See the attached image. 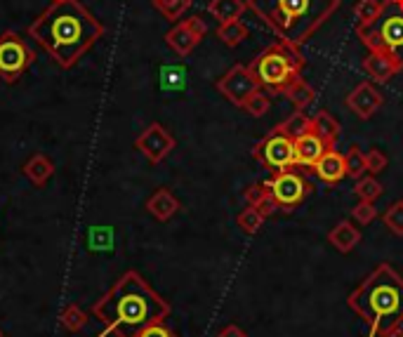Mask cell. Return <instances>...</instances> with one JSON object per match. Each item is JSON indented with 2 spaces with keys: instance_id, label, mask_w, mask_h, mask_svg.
<instances>
[{
  "instance_id": "1",
  "label": "cell",
  "mask_w": 403,
  "mask_h": 337,
  "mask_svg": "<svg viewBox=\"0 0 403 337\" xmlns=\"http://www.w3.org/2000/svg\"><path fill=\"white\" fill-rule=\"evenodd\" d=\"M29 36L62 69H71L104 36V26L81 0H57L29 26Z\"/></svg>"
},
{
  "instance_id": "2",
  "label": "cell",
  "mask_w": 403,
  "mask_h": 337,
  "mask_svg": "<svg viewBox=\"0 0 403 337\" xmlns=\"http://www.w3.org/2000/svg\"><path fill=\"white\" fill-rule=\"evenodd\" d=\"M93 314L111 335L137 337L144 328L163 323L170 316V304L137 271H125L95 304Z\"/></svg>"
},
{
  "instance_id": "3",
  "label": "cell",
  "mask_w": 403,
  "mask_h": 337,
  "mask_svg": "<svg viewBox=\"0 0 403 337\" xmlns=\"http://www.w3.org/2000/svg\"><path fill=\"white\" fill-rule=\"evenodd\" d=\"M349 309L368 323V337H382L403 326V276L392 264H378L347 297Z\"/></svg>"
},
{
  "instance_id": "4",
  "label": "cell",
  "mask_w": 403,
  "mask_h": 337,
  "mask_svg": "<svg viewBox=\"0 0 403 337\" xmlns=\"http://www.w3.org/2000/svg\"><path fill=\"white\" fill-rule=\"evenodd\" d=\"M278 43L300 50L340 10L342 0H245Z\"/></svg>"
},
{
  "instance_id": "5",
  "label": "cell",
  "mask_w": 403,
  "mask_h": 337,
  "mask_svg": "<svg viewBox=\"0 0 403 337\" xmlns=\"http://www.w3.org/2000/svg\"><path fill=\"white\" fill-rule=\"evenodd\" d=\"M304 64H307V60L302 57L300 50L276 41L264 52H259V57H255L250 69L252 74L257 76L262 88H269L271 92L285 95L297 81H302Z\"/></svg>"
},
{
  "instance_id": "6",
  "label": "cell",
  "mask_w": 403,
  "mask_h": 337,
  "mask_svg": "<svg viewBox=\"0 0 403 337\" xmlns=\"http://www.w3.org/2000/svg\"><path fill=\"white\" fill-rule=\"evenodd\" d=\"M356 36L370 50L368 57L363 60V71L375 85H385L399 71H403V57L380 41L378 31H356Z\"/></svg>"
},
{
  "instance_id": "7",
  "label": "cell",
  "mask_w": 403,
  "mask_h": 337,
  "mask_svg": "<svg viewBox=\"0 0 403 337\" xmlns=\"http://www.w3.org/2000/svg\"><path fill=\"white\" fill-rule=\"evenodd\" d=\"M36 62V52L15 31H5L0 36V78L5 83H17L26 69Z\"/></svg>"
},
{
  "instance_id": "8",
  "label": "cell",
  "mask_w": 403,
  "mask_h": 337,
  "mask_svg": "<svg viewBox=\"0 0 403 337\" xmlns=\"http://www.w3.org/2000/svg\"><path fill=\"white\" fill-rule=\"evenodd\" d=\"M252 156L269 170H288V167L297 165V153H295V139L290 135L281 132L278 128L271 130L259 144L252 149Z\"/></svg>"
},
{
  "instance_id": "9",
  "label": "cell",
  "mask_w": 403,
  "mask_h": 337,
  "mask_svg": "<svg viewBox=\"0 0 403 337\" xmlns=\"http://www.w3.org/2000/svg\"><path fill=\"white\" fill-rule=\"evenodd\" d=\"M266 184H269L271 196L276 198V203L281 205L285 212L295 210V205H300L311 193V184L297 170H292V167L274 172Z\"/></svg>"
},
{
  "instance_id": "10",
  "label": "cell",
  "mask_w": 403,
  "mask_h": 337,
  "mask_svg": "<svg viewBox=\"0 0 403 337\" xmlns=\"http://www.w3.org/2000/svg\"><path fill=\"white\" fill-rule=\"evenodd\" d=\"M259 81L257 76L252 74L250 67H245V64H236V67H231L226 74L217 81V90L219 95H224L226 99H229L233 106H243L245 102L250 99L252 95L259 92Z\"/></svg>"
},
{
  "instance_id": "11",
  "label": "cell",
  "mask_w": 403,
  "mask_h": 337,
  "mask_svg": "<svg viewBox=\"0 0 403 337\" xmlns=\"http://www.w3.org/2000/svg\"><path fill=\"white\" fill-rule=\"evenodd\" d=\"M205 34H207L205 22L198 15H193L175 24L165 34V43L177 57H189L191 52L196 50V45L205 38Z\"/></svg>"
},
{
  "instance_id": "12",
  "label": "cell",
  "mask_w": 403,
  "mask_h": 337,
  "mask_svg": "<svg viewBox=\"0 0 403 337\" xmlns=\"http://www.w3.org/2000/svg\"><path fill=\"white\" fill-rule=\"evenodd\" d=\"M135 146H137V151L144 153L149 163L158 165L160 160H165L175 151L177 142H175V137L160 123H151L144 132H139V137L135 139Z\"/></svg>"
},
{
  "instance_id": "13",
  "label": "cell",
  "mask_w": 403,
  "mask_h": 337,
  "mask_svg": "<svg viewBox=\"0 0 403 337\" xmlns=\"http://www.w3.org/2000/svg\"><path fill=\"white\" fill-rule=\"evenodd\" d=\"M344 104H347L349 111L359 116L361 121H368V118H373L375 111H378L382 104H385V95L375 88L373 81H370V83L363 81L347 95Z\"/></svg>"
},
{
  "instance_id": "14",
  "label": "cell",
  "mask_w": 403,
  "mask_h": 337,
  "mask_svg": "<svg viewBox=\"0 0 403 337\" xmlns=\"http://www.w3.org/2000/svg\"><path fill=\"white\" fill-rule=\"evenodd\" d=\"M311 170H314L318 179L326 181V184H337V181L347 177V160H344V156L340 151H335L333 146L316 160V165L311 167Z\"/></svg>"
},
{
  "instance_id": "15",
  "label": "cell",
  "mask_w": 403,
  "mask_h": 337,
  "mask_svg": "<svg viewBox=\"0 0 403 337\" xmlns=\"http://www.w3.org/2000/svg\"><path fill=\"white\" fill-rule=\"evenodd\" d=\"M328 149H333V146H328L326 142L318 137V135H314V132L302 135V137H297V139H295L297 165L314 167V165H316V160L321 158V156L326 153Z\"/></svg>"
},
{
  "instance_id": "16",
  "label": "cell",
  "mask_w": 403,
  "mask_h": 337,
  "mask_svg": "<svg viewBox=\"0 0 403 337\" xmlns=\"http://www.w3.org/2000/svg\"><path fill=\"white\" fill-rule=\"evenodd\" d=\"M328 241H330V245H335V250H340L347 255V252H352L356 245L361 243V231L356 229L352 222L342 219V222H337L333 229H330Z\"/></svg>"
},
{
  "instance_id": "17",
  "label": "cell",
  "mask_w": 403,
  "mask_h": 337,
  "mask_svg": "<svg viewBox=\"0 0 403 337\" xmlns=\"http://www.w3.org/2000/svg\"><path fill=\"white\" fill-rule=\"evenodd\" d=\"M146 210L158 219V222H168L177 215L179 210V200L172 196V191L168 189H158L153 191V196L146 200Z\"/></svg>"
},
{
  "instance_id": "18",
  "label": "cell",
  "mask_w": 403,
  "mask_h": 337,
  "mask_svg": "<svg viewBox=\"0 0 403 337\" xmlns=\"http://www.w3.org/2000/svg\"><path fill=\"white\" fill-rule=\"evenodd\" d=\"M389 8L387 0H359L354 8L356 17V31H368L378 19L385 15V10Z\"/></svg>"
},
{
  "instance_id": "19",
  "label": "cell",
  "mask_w": 403,
  "mask_h": 337,
  "mask_svg": "<svg viewBox=\"0 0 403 337\" xmlns=\"http://www.w3.org/2000/svg\"><path fill=\"white\" fill-rule=\"evenodd\" d=\"M22 172L31 181H34L36 186H45V184H48V179L52 177V174H55V165H52V160L48 158V156L36 153V156H31V158L24 163Z\"/></svg>"
},
{
  "instance_id": "20",
  "label": "cell",
  "mask_w": 403,
  "mask_h": 337,
  "mask_svg": "<svg viewBox=\"0 0 403 337\" xmlns=\"http://www.w3.org/2000/svg\"><path fill=\"white\" fill-rule=\"evenodd\" d=\"M245 10H248L245 0H210V3H207V12H210L219 24L240 19Z\"/></svg>"
},
{
  "instance_id": "21",
  "label": "cell",
  "mask_w": 403,
  "mask_h": 337,
  "mask_svg": "<svg viewBox=\"0 0 403 337\" xmlns=\"http://www.w3.org/2000/svg\"><path fill=\"white\" fill-rule=\"evenodd\" d=\"M311 132L318 135L328 146H335V142L340 139V123L328 111H318L311 116Z\"/></svg>"
},
{
  "instance_id": "22",
  "label": "cell",
  "mask_w": 403,
  "mask_h": 337,
  "mask_svg": "<svg viewBox=\"0 0 403 337\" xmlns=\"http://www.w3.org/2000/svg\"><path fill=\"white\" fill-rule=\"evenodd\" d=\"M380 41L387 45L389 50L399 52L403 48V12L401 15H392L385 19V24L378 29Z\"/></svg>"
},
{
  "instance_id": "23",
  "label": "cell",
  "mask_w": 403,
  "mask_h": 337,
  "mask_svg": "<svg viewBox=\"0 0 403 337\" xmlns=\"http://www.w3.org/2000/svg\"><path fill=\"white\" fill-rule=\"evenodd\" d=\"M248 26H245L240 19H233V22H226V24H219L217 29V38L222 41L226 48H238L240 43L248 38Z\"/></svg>"
},
{
  "instance_id": "24",
  "label": "cell",
  "mask_w": 403,
  "mask_h": 337,
  "mask_svg": "<svg viewBox=\"0 0 403 337\" xmlns=\"http://www.w3.org/2000/svg\"><path fill=\"white\" fill-rule=\"evenodd\" d=\"M283 97H285V99H290L292 104H295V111H304V109L314 104V99H316V90L311 88V85H307V83H304V78H302V81H297L295 85H292Z\"/></svg>"
},
{
  "instance_id": "25",
  "label": "cell",
  "mask_w": 403,
  "mask_h": 337,
  "mask_svg": "<svg viewBox=\"0 0 403 337\" xmlns=\"http://www.w3.org/2000/svg\"><path fill=\"white\" fill-rule=\"evenodd\" d=\"M276 128L281 130V132L290 135L292 139H297V137H302V135L311 132V116H307L304 111H295L288 121L278 123Z\"/></svg>"
},
{
  "instance_id": "26",
  "label": "cell",
  "mask_w": 403,
  "mask_h": 337,
  "mask_svg": "<svg viewBox=\"0 0 403 337\" xmlns=\"http://www.w3.org/2000/svg\"><path fill=\"white\" fill-rule=\"evenodd\" d=\"M151 3L168 22H177V19L184 17V12L193 5V0H151Z\"/></svg>"
},
{
  "instance_id": "27",
  "label": "cell",
  "mask_w": 403,
  "mask_h": 337,
  "mask_svg": "<svg viewBox=\"0 0 403 337\" xmlns=\"http://www.w3.org/2000/svg\"><path fill=\"white\" fill-rule=\"evenodd\" d=\"M60 321L69 333H81V330L88 326V314L78 307V304H69V307L62 311Z\"/></svg>"
},
{
  "instance_id": "28",
  "label": "cell",
  "mask_w": 403,
  "mask_h": 337,
  "mask_svg": "<svg viewBox=\"0 0 403 337\" xmlns=\"http://www.w3.org/2000/svg\"><path fill=\"white\" fill-rule=\"evenodd\" d=\"M382 184L375 177H366L363 174L361 179H356V186H354V193L359 196V200H366V203H373L382 196Z\"/></svg>"
},
{
  "instance_id": "29",
  "label": "cell",
  "mask_w": 403,
  "mask_h": 337,
  "mask_svg": "<svg viewBox=\"0 0 403 337\" xmlns=\"http://www.w3.org/2000/svg\"><path fill=\"white\" fill-rule=\"evenodd\" d=\"M344 160H347V177L361 179L363 174H366V153H363L356 144L349 146V151H347V156H344Z\"/></svg>"
},
{
  "instance_id": "30",
  "label": "cell",
  "mask_w": 403,
  "mask_h": 337,
  "mask_svg": "<svg viewBox=\"0 0 403 337\" xmlns=\"http://www.w3.org/2000/svg\"><path fill=\"white\" fill-rule=\"evenodd\" d=\"M382 222L394 236H403V200H396V203L387 207L385 215H382Z\"/></svg>"
},
{
  "instance_id": "31",
  "label": "cell",
  "mask_w": 403,
  "mask_h": 337,
  "mask_svg": "<svg viewBox=\"0 0 403 337\" xmlns=\"http://www.w3.org/2000/svg\"><path fill=\"white\" fill-rule=\"evenodd\" d=\"M264 219H266V217L259 215L255 207L248 205V207H245V210H240V212H238L236 222H238V226H240V229H243L245 233H257L259 229H262Z\"/></svg>"
},
{
  "instance_id": "32",
  "label": "cell",
  "mask_w": 403,
  "mask_h": 337,
  "mask_svg": "<svg viewBox=\"0 0 403 337\" xmlns=\"http://www.w3.org/2000/svg\"><path fill=\"white\" fill-rule=\"evenodd\" d=\"M240 109H243L245 114L255 116V118H262L264 114H269V109H271V99H269V97H266V95L262 92V90H259V92L252 95L250 99L245 102Z\"/></svg>"
},
{
  "instance_id": "33",
  "label": "cell",
  "mask_w": 403,
  "mask_h": 337,
  "mask_svg": "<svg viewBox=\"0 0 403 337\" xmlns=\"http://www.w3.org/2000/svg\"><path fill=\"white\" fill-rule=\"evenodd\" d=\"M352 217L361 226H368L375 217H378V207H375L373 203H366V200H359V205L352 210Z\"/></svg>"
},
{
  "instance_id": "34",
  "label": "cell",
  "mask_w": 403,
  "mask_h": 337,
  "mask_svg": "<svg viewBox=\"0 0 403 337\" xmlns=\"http://www.w3.org/2000/svg\"><path fill=\"white\" fill-rule=\"evenodd\" d=\"M387 165H389V160L380 149H370V151L366 153V172H373V174L385 172Z\"/></svg>"
},
{
  "instance_id": "35",
  "label": "cell",
  "mask_w": 403,
  "mask_h": 337,
  "mask_svg": "<svg viewBox=\"0 0 403 337\" xmlns=\"http://www.w3.org/2000/svg\"><path fill=\"white\" fill-rule=\"evenodd\" d=\"M266 193H271V191H269V184H266V181H264V184L248 186L243 196H245V200H248V205H257L259 200H262V198L266 196Z\"/></svg>"
},
{
  "instance_id": "36",
  "label": "cell",
  "mask_w": 403,
  "mask_h": 337,
  "mask_svg": "<svg viewBox=\"0 0 403 337\" xmlns=\"http://www.w3.org/2000/svg\"><path fill=\"white\" fill-rule=\"evenodd\" d=\"M252 207H255V210H257V212H259V215H262V217H271V215H274V212H276V210H278V207H281V205L276 203V198L271 196V193H266V196H264L262 200H259L257 205H252Z\"/></svg>"
},
{
  "instance_id": "37",
  "label": "cell",
  "mask_w": 403,
  "mask_h": 337,
  "mask_svg": "<svg viewBox=\"0 0 403 337\" xmlns=\"http://www.w3.org/2000/svg\"><path fill=\"white\" fill-rule=\"evenodd\" d=\"M137 337H177V335H175L168 326H163V323H153V326L142 330Z\"/></svg>"
},
{
  "instance_id": "38",
  "label": "cell",
  "mask_w": 403,
  "mask_h": 337,
  "mask_svg": "<svg viewBox=\"0 0 403 337\" xmlns=\"http://www.w3.org/2000/svg\"><path fill=\"white\" fill-rule=\"evenodd\" d=\"M109 229H95L90 231V248H109Z\"/></svg>"
},
{
  "instance_id": "39",
  "label": "cell",
  "mask_w": 403,
  "mask_h": 337,
  "mask_svg": "<svg viewBox=\"0 0 403 337\" xmlns=\"http://www.w3.org/2000/svg\"><path fill=\"white\" fill-rule=\"evenodd\" d=\"M217 337H248V335H245L238 326H233V323H231V326H226V328L219 330Z\"/></svg>"
},
{
  "instance_id": "40",
  "label": "cell",
  "mask_w": 403,
  "mask_h": 337,
  "mask_svg": "<svg viewBox=\"0 0 403 337\" xmlns=\"http://www.w3.org/2000/svg\"><path fill=\"white\" fill-rule=\"evenodd\" d=\"M382 337H403V328H396V330H392V333H387Z\"/></svg>"
},
{
  "instance_id": "41",
  "label": "cell",
  "mask_w": 403,
  "mask_h": 337,
  "mask_svg": "<svg viewBox=\"0 0 403 337\" xmlns=\"http://www.w3.org/2000/svg\"><path fill=\"white\" fill-rule=\"evenodd\" d=\"M387 5H394V8H399V12H403V0H387Z\"/></svg>"
},
{
  "instance_id": "42",
  "label": "cell",
  "mask_w": 403,
  "mask_h": 337,
  "mask_svg": "<svg viewBox=\"0 0 403 337\" xmlns=\"http://www.w3.org/2000/svg\"><path fill=\"white\" fill-rule=\"evenodd\" d=\"M0 337H3V330H0Z\"/></svg>"
},
{
  "instance_id": "43",
  "label": "cell",
  "mask_w": 403,
  "mask_h": 337,
  "mask_svg": "<svg viewBox=\"0 0 403 337\" xmlns=\"http://www.w3.org/2000/svg\"><path fill=\"white\" fill-rule=\"evenodd\" d=\"M52 3H57V0H52Z\"/></svg>"
}]
</instances>
